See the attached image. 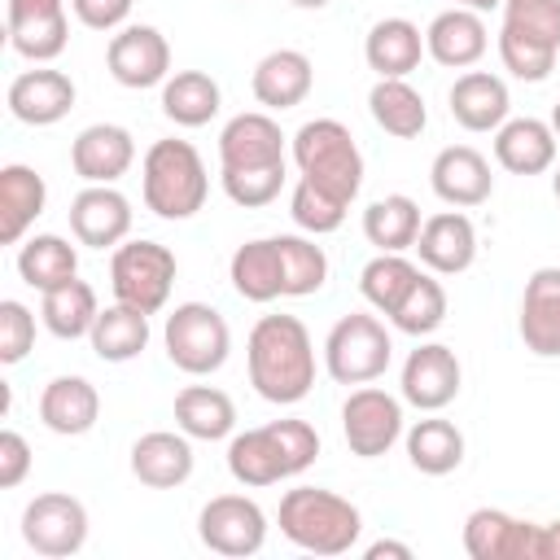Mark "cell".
I'll use <instances>...</instances> for the list:
<instances>
[{
  "instance_id": "obj_9",
  "label": "cell",
  "mask_w": 560,
  "mask_h": 560,
  "mask_svg": "<svg viewBox=\"0 0 560 560\" xmlns=\"http://www.w3.org/2000/svg\"><path fill=\"white\" fill-rule=\"evenodd\" d=\"M341 433H346L350 455L381 459L402 438V402L376 385H359L341 402Z\"/></svg>"
},
{
  "instance_id": "obj_31",
  "label": "cell",
  "mask_w": 560,
  "mask_h": 560,
  "mask_svg": "<svg viewBox=\"0 0 560 560\" xmlns=\"http://www.w3.org/2000/svg\"><path fill=\"white\" fill-rule=\"evenodd\" d=\"M368 109H372V122L398 140H416L429 122V105L407 79H376L368 92Z\"/></svg>"
},
{
  "instance_id": "obj_15",
  "label": "cell",
  "mask_w": 560,
  "mask_h": 560,
  "mask_svg": "<svg viewBox=\"0 0 560 560\" xmlns=\"http://www.w3.org/2000/svg\"><path fill=\"white\" fill-rule=\"evenodd\" d=\"M4 105L18 122L26 127H52L61 122L70 109H74V79L66 70H52V66H39V70H22L9 92H4Z\"/></svg>"
},
{
  "instance_id": "obj_38",
  "label": "cell",
  "mask_w": 560,
  "mask_h": 560,
  "mask_svg": "<svg viewBox=\"0 0 560 560\" xmlns=\"http://www.w3.org/2000/svg\"><path fill=\"white\" fill-rule=\"evenodd\" d=\"M228 472L241 481V486H276L284 481V459H280V446H276V433L271 424H258V429H245L228 442Z\"/></svg>"
},
{
  "instance_id": "obj_29",
  "label": "cell",
  "mask_w": 560,
  "mask_h": 560,
  "mask_svg": "<svg viewBox=\"0 0 560 560\" xmlns=\"http://www.w3.org/2000/svg\"><path fill=\"white\" fill-rule=\"evenodd\" d=\"M228 280L245 302H276L284 298V267H280V245L276 236H258L236 245L228 262Z\"/></svg>"
},
{
  "instance_id": "obj_4",
  "label": "cell",
  "mask_w": 560,
  "mask_h": 560,
  "mask_svg": "<svg viewBox=\"0 0 560 560\" xmlns=\"http://www.w3.org/2000/svg\"><path fill=\"white\" fill-rule=\"evenodd\" d=\"M289 153H293V162H298L306 184L341 197L346 206L359 197V188H363V153H359V144H354L346 122H337V118L302 122L293 131V149Z\"/></svg>"
},
{
  "instance_id": "obj_23",
  "label": "cell",
  "mask_w": 560,
  "mask_h": 560,
  "mask_svg": "<svg viewBox=\"0 0 560 560\" xmlns=\"http://www.w3.org/2000/svg\"><path fill=\"white\" fill-rule=\"evenodd\" d=\"M131 477L149 490H175L192 477V442L188 433H171V429H153L144 438H136L131 446Z\"/></svg>"
},
{
  "instance_id": "obj_39",
  "label": "cell",
  "mask_w": 560,
  "mask_h": 560,
  "mask_svg": "<svg viewBox=\"0 0 560 560\" xmlns=\"http://www.w3.org/2000/svg\"><path fill=\"white\" fill-rule=\"evenodd\" d=\"M18 276H22L31 289L48 293V289L66 284L70 276H79V254H74V245H70L66 236L39 232V236L22 241V249H18Z\"/></svg>"
},
{
  "instance_id": "obj_37",
  "label": "cell",
  "mask_w": 560,
  "mask_h": 560,
  "mask_svg": "<svg viewBox=\"0 0 560 560\" xmlns=\"http://www.w3.org/2000/svg\"><path fill=\"white\" fill-rule=\"evenodd\" d=\"M88 341H92L101 363H127L149 346V315L127 306V302H114V306H105L96 315Z\"/></svg>"
},
{
  "instance_id": "obj_41",
  "label": "cell",
  "mask_w": 560,
  "mask_h": 560,
  "mask_svg": "<svg viewBox=\"0 0 560 560\" xmlns=\"http://www.w3.org/2000/svg\"><path fill=\"white\" fill-rule=\"evenodd\" d=\"M276 245H280V267H284V298L319 293L328 280V254L311 236H298V232H280Z\"/></svg>"
},
{
  "instance_id": "obj_52",
  "label": "cell",
  "mask_w": 560,
  "mask_h": 560,
  "mask_svg": "<svg viewBox=\"0 0 560 560\" xmlns=\"http://www.w3.org/2000/svg\"><path fill=\"white\" fill-rule=\"evenodd\" d=\"M363 556H368V560H385V556H389V560H411V547H407V542H394V538H376V542L363 547Z\"/></svg>"
},
{
  "instance_id": "obj_54",
  "label": "cell",
  "mask_w": 560,
  "mask_h": 560,
  "mask_svg": "<svg viewBox=\"0 0 560 560\" xmlns=\"http://www.w3.org/2000/svg\"><path fill=\"white\" fill-rule=\"evenodd\" d=\"M289 4H298V9H324V4H332V0H289Z\"/></svg>"
},
{
  "instance_id": "obj_30",
  "label": "cell",
  "mask_w": 560,
  "mask_h": 560,
  "mask_svg": "<svg viewBox=\"0 0 560 560\" xmlns=\"http://www.w3.org/2000/svg\"><path fill=\"white\" fill-rule=\"evenodd\" d=\"M363 57L381 79H407L424 57V35L407 18H381L363 39Z\"/></svg>"
},
{
  "instance_id": "obj_20",
  "label": "cell",
  "mask_w": 560,
  "mask_h": 560,
  "mask_svg": "<svg viewBox=\"0 0 560 560\" xmlns=\"http://www.w3.org/2000/svg\"><path fill=\"white\" fill-rule=\"evenodd\" d=\"M521 341L538 359H560V267H538L521 293Z\"/></svg>"
},
{
  "instance_id": "obj_35",
  "label": "cell",
  "mask_w": 560,
  "mask_h": 560,
  "mask_svg": "<svg viewBox=\"0 0 560 560\" xmlns=\"http://www.w3.org/2000/svg\"><path fill=\"white\" fill-rule=\"evenodd\" d=\"M223 105L219 83L206 70H175L162 83V114L175 127H206Z\"/></svg>"
},
{
  "instance_id": "obj_7",
  "label": "cell",
  "mask_w": 560,
  "mask_h": 560,
  "mask_svg": "<svg viewBox=\"0 0 560 560\" xmlns=\"http://www.w3.org/2000/svg\"><path fill=\"white\" fill-rule=\"evenodd\" d=\"M109 289L114 302L158 315L175 289V254L162 241H122L109 258Z\"/></svg>"
},
{
  "instance_id": "obj_11",
  "label": "cell",
  "mask_w": 560,
  "mask_h": 560,
  "mask_svg": "<svg viewBox=\"0 0 560 560\" xmlns=\"http://www.w3.org/2000/svg\"><path fill=\"white\" fill-rule=\"evenodd\" d=\"M9 48L26 61H52L70 44L66 0H4Z\"/></svg>"
},
{
  "instance_id": "obj_16",
  "label": "cell",
  "mask_w": 560,
  "mask_h": 560,
  "mask_svg": "<svg viewBox=\"0 0 560 560\" xmlns=\"http://www.w3.org/2000/svg\"><path fill=\"white\" fill-rule=\"evenodd\" d=\"M280 162H284V131L271 114L249 109L223 122L219 171H249V166H280Z\"/></svg>"
},
{
  "instance_id": "obj_24",
  "label": "cell",
  "mask_w": 560,
  "mask_h": 560,
  "mask_svg": "<svg viewBox=\"0 0 560 560\" xmlns=\"http://www.w3.org/2000/svg\"><path fill=\"white\" fill-rule=\"evenodd\" d=\"M249 88H254V101H258L262 109H293V105H302V101L311 96V88H315V66H311V57L298 52V48H276V52H267V57L254 66Z\"/></svg>"
},
{
  "instance_id": "obj_51",
  "label": "cell",
  "mask_w": 560,
  "mask_h": 560,
  "mask_svg": "<svg viewBox=\"0 0 560 560\" xmlns=\"http://www.w3.org/2000/svg\"><path fill=\"white\" fill-rule=\"evenodd\" d=\"M534 560H560V521L538 525V534H534Z\"/></svg>"
},
{
  "instance_id": "obj_3",
  "label": "cell",
  "mask_w": 560,
  "mask_h": 560,
  "mask_svg": "<svg viewBox=\"0 0 560 560\" xmlns=\"http://www.w3.org/2000/svg\"><path fill=\"white\" fill-rule=\"evenodd\" d=\"M140 192H144V206L158 214V219H192L201 206H206V192H210V175H206V162L201 153L188 144V140H153L144 162H140Z\"/></svg>"
},
{
  "instance_id": "obj_10",
  "label": "cell",
  "mask_w": 560,
  "mask_h": 560,
  "mask_svg": "<svg viewBox=\"0 0 560 560\" xmlns=\"http://www.w3.org/2000/svg\"><path fill=\"white\" fill-rule=\"evenodd\" d=\"M197 534L219 556H258L267 542V512L245 494H214L197 516Z\"/></svg>"
},
{
  "instance_id": "obj_5",
  "label": "cell",
  "mask_w": 560,
  "mask_h": 560,
  "mask_svg": "<svg viewBox=\"0 0 560 560\" xmlns=\"http://www.w3.org/2000/svg\"><path fill=\"white\" fill-rule=\"evenodd\" d=\"M162 346H166V359L188 372V376H210L228 363L232 354V328L228 319L206 306V302H179L171 315H166V328H162Z\"/></svg>"
},
{
  "instance_id": "obj_40",
  "label": "cell",
  "mask_w": 560,
  "mask_h": 560,
  "mask_svg": "<svg viewBox=\"0 0 560 560\" xmlns=\"http://www.w3.org/2000/svg\"><path fill=\"white\" fill-rule=\"evenodd\" d=\"M420 280V267L402 254H376L363 271H359V293L368 298L372 311H381L385 319L394 315V306L407 298V289Z\"/></svg>"
},
{
  "instance_id": "obj_22",
  "label": "cell",
  "mask_w": 560,
  "mask_h": 560,
  "mask_svg": "<svg viewBox=\"0 0 560 560\" xmlns=\"http://www.w3.org/2000/svg\"><path fill=\"white\" fill-rule=\"evenodd\" d=\"M534 521L508 516L499 508H477L464 521V551L472 560H534Z\"/></svg>"
},
{
  "instance_id": "obj_34",
  "label": "cell",
  "mask_w": 560,
  "mask_h": 560,
  "mask_svg": "<svg viewBox=\"0 0 560 560\" xmlns=\"http://www.w3.org/2000/svg\"><path fill=\"white\" fill-rule=\"evenodd\" d=\"M402 442H407L411 468L424 472V477H446V472H455L464 464V433L451 420H442V416L416 420L402 433Z\"/></svg>"
},
{
  "instance_id": "obj_32",
  "label": "cell",
  "mask_w": 560,
  "mask_h": 560,
  "mask_svg": "<svg viewBox=\"0 0 560 560\" xmlns=\"http://www.w3.org/2000/svg\"><path fill=\"white\" fill-rule=\"evenodd\" d=\"M96 315H101L96 289H92L88 280H79V276H70L66 284L48 289L44 302H39V319H44V328H48L52 337H61V341H79V337H88L92 324H96Z\"/></svg>"
},
{
  "instance_id": "obj_14",
  "label": "cell",
  "mask_w": 560,
  "mask_h": 560,
  "mask_svg": "<svg viewBox=\"0 0 560 560\" xmlns=\"http://www.w3.org/2000/svg\"><path fill=\"white\" fill-rule=\"evenodd\" d=\"M70 232L79 245L118 249L131 232V201L114 184H88L70 201Z\"/></svg>"
},
{
  "instance_id": "obj_33",
  "label": "cell",
  "mask_w": 560,
  "mask_h": 560,
  "mask_svg": "<svg viewBox=\"0 0 560 560\" xmlns=\"http://www.w3.org/2000/svg\"><path fill=\"white\" fill-rule=\"evenodd\" d=\"M175 424L197 442H219L236 429V402L214 385H184L175 394Z\"/></svg>"
},
{
  "instance_id": "obj_27",
  "label": "cell",
  "mask_w": 560,
  "mask_h": 560,
  "mask_svg": "<svg viewBox=\"0 0 560 560\" xmlns=\"http://www.w3.org/2000/svg\"><path fill=\"white\" fill-rule=\"evenodd\" d=\"M48 206V184L35 166H0V245H18Z\"/></svg>"
},
{
  "instance_id": "obj_25",
  "label": "cell",
  "mask_w": 560,
  "mask_h": 560,
  "mask_svg": "<svg viewBox=\"0 0 560 560\" xmlns=\"http://www.w3.org/2000/svg\"><path fill=\"white\" fill-rule=\"evenodd\" d=\"M512 114L508 83L490 70H464L451 83V118L464 131H499Z\"/></svg>"
},
{
  "instance_id": "obj_43",
  "label": "cell",
  "mask_w": 560,
  "mask_h": 560,
  "mask_svg": "<svg viewBox=\"0 0 560 560\" xmlns=\"http://www.w3.org/2000/svg\"><path fill=\"white\" fill-rule=\"evenodd\" d=\"M503 31L560 52V0H503Z\"/></svg>"
},
{
  "instance_id": "obj_2",
  "label": "cell",
  "mask_w": 560,
  "mask_h": 560,
  "mask_svg": "<svg viewBox=\"0 0 560 560\" xmlns=\"http://www.w3.org/2000/svg\"><path fill=\"white\" fill-rule=\"evenodd\" d=\"M276 521H280V534L311 556H346L363 534L359 508L319 486L284 490Z\"/></svg>"
},
{
  "instance_id": "obj_42",
  "label": "cell",
  "mask_w": 560,
  "mask_h": 560,
  "mask_svg": "<svg viewBox=\"0 0 560 560\" xmlns=\"http://www.w3.org/2000/svg\"><path fill=\"white\" fill-rule=\"evenodd\" d=\"M442 319H446V289H442V280H433V276L420 271V280H416V284L407 289V298L394 306L389 324H394L398 332H407V337H429V332L442 328Z\"/></svg>"
},
{
  "instance_id": "obj_6",
  "label": "cell",
  "mask_w": 560,
  "mask_h": 560,
  "mask_svg": "<svg viewBox=\"0 0 560 560\" xmlns=\"http://www.w3.org/2000/svg\"><path fill=\"white\" fill-rule=\"evenodd\" d=\"M389 359H394V341H389L385 324L368 311L341 315L324 337V368L337 385H368V381L385 376Z\"/></svg>"
},
{
  "instance_id": "obj_56",
  "label": "cell",
  "mask_w": 560,
  "mask_h": 560,
  "mask_svg": "<svg viewBox=\"0 0 560 560\" xmlns=\"http://www.w3.org/2000/svg\"><path fill=\"white\" fill-rule=\"evenodd\" d=\"M551 192H556V201H560V166H556V175H551Z\"/></svg>"
},
{
  "instance_id": "obj_26",
  "label": "cell",
  "mask_w": 560,
  "mask_h": 560,
  "mask_svg": "<svg viewBox=\"0 0 560 560\" xmlns=\"http://www.w3.org/2000/svg\"><path fill=\"white\" fill-rule=\"evenodd\" d=\"M556 131L551 122L542 118H508L499 131H494V162L512 175H542L556 166Z\"/></svg>"
},
{
  "instance_id": "obj_28",
  "label": "cell",
  "mask_w": 560,
  "mask_h": 560,
  "mask_svg": "<svg viewBox=\"0 0 560 560\" xmlns=\"http://www.w3.org/2000/svg\"><path fill=\"white\" fill-rule=\"evenodd\" d=\"M101 416V394L88 376H52L39 394V420L44 429L61 438H83Z\"/></svg>"
},
{
  "instance_id": "obj_12",
  "label": "cell",
  "mask_w": 560,
  "mask_h": 560,
  "mask_svg": "<svg viewBox=\"0 0 560 560\" xmlns=\"http://www.w3.org/2000/svg\"><path fill=\"white\" fill-rule=\"evenodd\" d=\"M105 66L114 74V83L140 92V88H158L171 79V44L158 26H122L118 35H109L105 48Z\"/></svg>"
},
{
  "instance_id": "obj_44",
  "label": "cell",
  "mask_w": 560,
  "mask_h": 560,
  "mask_svg": "<svg viewBox=\"0 0 560 560\" xmlns=\"http://www.w3.org/2000/svg\"><path fill=\"white\" fill-rule=\"evenodd\" d=\"M346 201L341 197H332V192H324V188H315V184H306V179H298V188H293V197H289V214H293V223L302 228V232H311V236H328V232H337L341 223H346Z\"/></svg>"
},
{
  "instance_id": "obj_21",
  "label": "cell",
  "mask_w": 560,
  "mask_h": 560,
  "mask_svg": "<svg viewBox=\"0 0 560 560\" xmlns=\"http://www.w3.org/2000/svg\"><path fill=\"white\" fill-rule=\"evenodd\" d=\"M486 48H490V31H486V22H481L477 9L451 4V9H442V13L429 22V31H424V52H429L438 66H446V70H468V66H477V61L486 57Z\"/></svg>"
},
{
  "instance_id": "obj_19",
  "label": "cell",
  "mask_w": 560,
  "mask_h": 560,
  "mask_svg": "<svg viewBox=\"0 0 560 560\" xmlns=\"http://www.w3.org/2000/svg\"><path fill=\"white\" fill-rule=\"evenodd\" d=\"M429 184L433 192L455 206V210H472L481 201H490L494 192V175H490V162L486 153H477L472 144H446L433 166H429Z\"/></svg>"
},
{
  "instance_id": "obj_8",
  "label": "cell",
  "mask_w": 560,
  "mask_h": 560,
  "mask_svg": "<svg viewBox=\"0 0 560 560\" xmlns=\"http://www.w3.org/2000/svg\"><path fill=\"white\" fill-rule=\"evenodd\" d=\"M22 538L35 556L66 560V556L83 551V542H88V508L61 490L35 494L22 512Z\"/></svg>"
},
{
  "instance_id": "obj_47",
  "label": "cell",
  "mask_w": 560,
  "mask_h": 560,
  "mask_svg": "<svg viewBox=\"0 0 560 560\" xmlns=\"http://www.w3.org/2000/svg\"><path fill=\"white\" fill-rule=\"evenodd\" d=\"M35 346V315L31 306H22L18 298H4L0 302V363L13 368L31 354Z\"/></svg>"
},
{
  "instance_id": "obj_55",
  "label": "cell",
  "mask_w": 560,
  "mask_h": 560,
  "mask_svg": "<svg viewBox=\"0 0 560 560\" xmlns=\"http://www.w3.org/2000/svg\"><path fill=\"white\" fill-rule=\"evenodd\" d=\"M551 131H556V140H560V101H556V109H551Z\"/></svg>"
},
{
  "instance_id": "obj_46",
  "label": "cell",
  "mask_w": 560,
  "mask_h": 560,
  "mask_svg": "<svg viewBox=\"0 0 560 560\" xmlns=\"http://www.w3.org/2000/svg\"><path fill=\"white\" fill-rule=\"evenodd\" d=\"M499 61H503V70H508L512 79H521V83H542V79L556 70V52H551V48L529 44V39H521V35H512V31H499Z\"/></svg>"
},
{
  "instance_id": "obj_53",
  "label": "cell",
  "mask_w": 560,
  "mask_h": 560,
  "mask_svg": "<svg viewBox=\"0 0 560 560\" xmlns=\"http://www.w3.org/2000/svg\"><path fill=\"white\" fill-rule=\"evenodd\" d=\"M451 4H459V9H477V13H486V9H499L503 0H451Z\"/></svg>"
},
{
  "instance_id": "obj_45",
  "label": "cell",
  "mask_w": 560,
  "mask_h": 560,
  "mask_svg": "<svg viewBox=\"0 0 560 560\" xmlns=\"http://www.w3.org/2000/svg\"><path fill=\"white\" fill-rule=\"evenodd\" d=\"M223 179V192L228 201L245 206V210H258V206H271L284 188V162L280 166H249V171H219Z\"/></svg>"
},
{
  "instance_id": "obj_1",
  "label": "cell",
  "mask_w": 560,
  "mask_h": 560,
  "mask_svg": "<svg viewBox=\"0 0 560 560\" xmlns=\"http://www.w3.org/2000/svg\"><path fill=\"white\" fill-rule=\"evenodd\" d=\"M249 385L276 407H293L315 385V341L298 315H262L245 341Z\"/></svg>"
},
{
  "instance_id": "obj_48",
  "label": "cell",
  "mask_w": 560,
  "mask_h": 560,
  "mask_svg": "<svg viewBox=\"0 0 560 560\" xmlns=\"http://www.w3.org/2000/svg\"><path fill=\"white\" fill-rule=\"evenodd\" d=\"M271 433H276V446H280V459H284L289 477H298V472H306L315 464L319 433L306 420H271Z\"/></svg>"
},
{
  "instance_id": "obj_17",
  "label": "cell",
  "mask_w": 560,
  "mask_h": 560,
  "mask_svg": "<svg viewBox=\"0 0 560 560\" xmlns=\"http://www.w3.org/2000/svg\"><path fill=\"white\" fill-rule=\"evenodd\" d=\"M420 254V262L433 271V276H459L472 267L477 258V228L464 210H438L420 223V236L411 245Z\"/></svg>"
},
{
  "instance_id": "obj_13",
  "label": "cell",
  "mask_w": 560,
  "mask_h": 560,
  "mask_svg": "<svg viewBox=\"0 0 560 560\" xmlns=\"http://www.w3.org/2000/svg\"><path fill=\"white\" fill-rule=\"evenodd\" d=\"M459 381H464V372H459L455 350L442 341H424L407 354L398 385H402V402H411L420 411H442L446 402H455Z\"/></svg>"
},
{
  "instance_id": "obj_49",
  "label": "cell",
  "mask_w": 560,
  "mask_h": 560,
  "mask_svg": "<svg viewBox=\"0 0 560 560\" xmlns=\"http://www.w3.org/2000/svg\"><path fill=\"white\" fill-rule=\"evenodd\" d=\"M26 472H31V442L18 429H4L0 433V490L22 486Z\"/></svg>"
},
{
  "instance_id": "obj_18",
  "label": "cell",
  "mask_w": 560,
  "mask_h": 560,
  "mask_svg": "<svg viewBox=\"0 0 560 560\" xmlns=\"http://www.w3.org/2000/svg\"><path fill=\"white\" fill-rule=\"evenodd\" d=\"M136 162V140L118 122H92L70 144V166L88 184H118Z\"/></svg>"
},
{
  "instance_id": "obj_50",
  "label": "cell",
  "mask_w": 560,
  "mask_h": 560,
  "mask_svg": "<svg viewBox=\"0 0 560 560\" xmlns=\"http://www.w3.org/2000/svg\"><path fill=\"white\" fill-rule=\"evenodd\" d=\"M131 4H136V0H70L74 18H79L88 31H122Z\"/></svg>"
},
{
  "instance_id": "obj_36",
  "label": "cell",
  "mask_w": 560,
  "mask_h": 560,
  "mask_svg": "<svg viewBox=\"0 0 560 560\" xmlns=\"http://www.w3.org/2000/svg\"><path fill=\"white\" fill-rule=\"evenodd\" d=\"M420 206L407 197V192H389V197H376L368 210H363V236L368 245H376L381 254H402L416 245L420 236Z\"/></svg>"
}]
</instances>
